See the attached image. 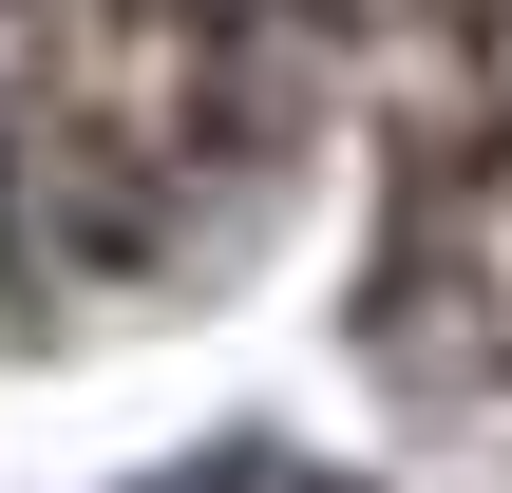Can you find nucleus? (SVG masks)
Listing matches in <instances>:
<instances>
[{
	"mask_svg": "<svg viewBox=\"0 0 512 493\" xmlns=\"http://www.w3.org/2000/svg\"><path fill=\"white\" fill-rule=\"evenodd\" d=\"M380 342L512 418V0L380 19Z\"/></svg>",
	"mask_w": 512,
	"mask_h": 493,
	"instance_id": "nucleus-1",
	"label": "nucleus"
}]
</instances>
